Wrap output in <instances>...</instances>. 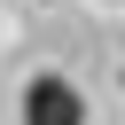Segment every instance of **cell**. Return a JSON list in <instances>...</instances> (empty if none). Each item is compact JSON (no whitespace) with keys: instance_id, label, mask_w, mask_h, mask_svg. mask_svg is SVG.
I'll return each instance as SVG.
<instances>
[{"instance_id":"1","label":"cell","mask_w":125,"mask_h":125,"mask_svg":"<svg viewBox=\"0 0 125 125\" xmlns=\"http://www.w3.org/2000/svg\"><path fill=\"white\" fill-rule=\"evenodd\" d=\"M23 125H86V94L62 78V70H39L23 86Z\"/></svg>"}]
</instances>
